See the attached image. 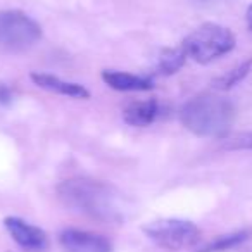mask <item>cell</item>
I'll list each match as a JSON object with an SVG mask.
<instances>
[{
  "label": "cell",
  "instance_id": "cell-15",
  "mask_svg": "<svg viewBox=\"0 0 252 252\" xmlns=\"http://www.w3.org/2000/svg\"><path fill=\"white\" fill-rule=\"evenodd\" d=\"M12 100V92L7 85L0 83V104H9Z\"/></svg>",
  "mask_w": 252,
  "mask_h": 252
},
{
  "label": "cell",
  "instance_id": "cell-4",
  "mask_svg": "<svg viewBox=\"0 0 252 252\" xmlns=\"http://www.w3.org/2000/svg\"><path fill=\"white\" fill-rule=\"evenodd\" d=\"M42 38V28L26 12L16 9L0 11V47L11 52L32 49Z\"/></svg>",
  "mask_w": 252,
  "mask_h": 252
},
{
  "label": "cell",
  "instance_id": "cell-7",
  "mask_svg": "<svg viewBox=\"0 0 252 252\" xmlns=\"http://www.w3.org/2000/svg\"><path fill=\"white\" fill-rule=\"evenodd\" d=\"M59 244L64 252H112V244L104 235L67 228L61 231Z\"/></svg>",
  "mask_w": 252,
  "mask_h": 252
},
{
  "label": "cell",
  "instance_id": "cell-5",
  "mask_svg": "<svg viewBox=\"0 0 252 252\" xmlns=\"http://www.w3.org/2000/svg\"><path fill=\"white\" fill-rule=\"evenodd\" d=\"M144 233L149 237V240L166 251H183L193 247L200 238V230L197 224L178 218L151 221L144 226Z\"/></svg>",
  "mask_w": 252,
  "mask_h": 252
},
{
  "label": "cell",
  "instance_id": "cell-16",
  "mask_svg": "<svg viewBox=\"0 0 252 252\" xmlns=\"http://www.w3.org/2000/svg\"><path fill=\"white\" fill-rule=\"evenodd\" d=\"M245 19H247V25H249V28H251V32H252V4L247 7V12H245Z\"/></svg>",
  "mask_w": 252,
  "mask_h": 252
},
{
  "label": "cell",
  "instance_id": "cell-14",
  "mask_svg": "<svg viewBox=\"0 0 252 252\" xmlns=\"http://www.w3.org/2000/svg\"><path fill=\"white\" fill-rule=\"evenodd\" d=\"M220 149L223 151H252V131L228 133L220 138Z\"/></svg>",
  "mask_w": 252,
  "mask_h": 252
},
{
  "label": "cell",
  "instance_id": "cell-11",
  "mask_svg": "<svg viewBox=\"0 0 252 252\" xmlns=\"http://www.w3.org/2000/svg\"><path fill=\"white\" fill-rule=\"evenodd\" d=\"M251 69H252V57H249V59L238 63L235 67L228 69L226 73H223L221 76L214 78L213 87L216 88V90H221V92L230 90V88H233L235 85L240 83V81L244 80L249 73H251Z\"/></svg>",
  "mask_w": 252,
  "mask_h": 252
},
{
  "label": "cell",
  "instance_id": "cell-2",
  "mask_svg": "<svg viewBox=\"0 0 252 252\" xmlns=\"http://www.w3.org/2000/svg\"><path fill=\"white\" fill-rule=\"evenodd\" d=\"M180 121L197 137L223 138L230 133L235 121V105L220 95H197L183 104Z\"/></svg>",
  "mask_w": 252,
  "mask_h": 252
},
{
  "label": "cell",
  "instance_id": "cell-13",
  "mask_svg": "<svg viewBox=\"0 0 252 252\" xmlns=\"http://www.w3.org/2000/svg\"><path fill=\"white\" fill-rule=\"evenodd\" d=\"M247 240V233L245 231H237V233H230V235H221L216 240H213L211 244H207L206 247L200 252H223V251H230V249L237 247V245L244 244Z\"/></svg>",
  "mask_w": 252,
  "mask_h": 252
},
{
  "label": "cell",
  "instance_id": "cell-1",
  "mask_svg": "<svg viewBox=\"0 0 252 252\" xmlns=\"http://www.w3.org/2000/svg\"><path fill=\"white\" fill-rule=\"evenodd\" d=\"M118 195L114 187L98 180L69 178L57 187V197L67 209L98 221H118L121 218Z\"/></svg>",
  "mask_w": 252,
  "mask_h": 252
},
{
  "label": "cell",
  "instance_id": "cell-6",
  "mask_svg": "<svg viewBox=\"0 0 252 252\" xmlns=\"http://www.w3.org/2000/svg\"><path fill=\"white\" fill-rule=\"evenodd\" d=\"M4 226L12 240L25 251L45 252L49 249V237L42 228L28 223L18 216H9L4 220Z\"/></svg>",
  "mask_w": 252,
  "mask_h": 252
},
{
  "label": "cell",
  "instance_id": "cell-8",
  "mask_svg": "<svg viewBox=\"0 0 252 252\" xmlns=\"http://www.w3.org/2000/svg\"><path fill=\"white\" fill-rule=\"evenodd\" d=\"M32 80L36 87L43 88L47 92H52L57 95H64V97L71 98H88L90 92L80 83H73V81H66L59 76L47 73H32Z\"/></svg>",
  "mask_w": 252,
  "mask_h": 252
},
{
  "label": "cell",
  "instance_id": "cell-12",
  "mask_svg": "<svg viewBox=\"0 0 252 252\" xmlns=\"http://www.w3.org/2000/svg\"><path fill=\"white\" fill-rule=\"evenodd\" d=\"M187 57L189 56H187V52L183 50V47H180V49H164L158 61L159 73L175 74L176 71H180L183 67Z\"/></svg>",
  "mask_w": 252,
  "mask_h": 252
},
{
  "label": "cell",
  "instance_id": "cell-9",
  "mask_svg": "<svg viewBox=\"0 0 252 252\" xmlns=\"http://www.w3.org/2000/svg\"><path fill=\"white\" fill-rule=\"evenodd\" d=\"M102 81L109 88L118 92H147L154 88V83L149 78L137 76V74L125 73V71H116V69L102 71Z\"/></svg>",
  "mask_w": 252,
  "mask_h": 252
},
{
  "label": "cell",
  "instance_id": "cell-3",
  "mask_svg": "<svg viewBox=\"0 0 252 252\" xmlns=\"http://www.w3.org/2000/svg\"><path fill=\"white\" fill-rule=\"evenodd\" d=\"M182 47L195 63L209 64L235 49V36L224 26L204 23L183 40Z\"/></svg>",
  "mask_w": 252,
  "mask_h": 252
},
{
  "label": "cell",
  "instance_id": "cell-10",
  "mask_svg": "<svg viewBox=\"0 0 252 252\" xmlns=\"http://www.w3.org/2000/svg\"><path fill=\"white\" fill-rule=\"evenodd\" d=\"M159 116V104L154 98L149 100H140L133 102L123 112V119L126 125L135 126V128H147L156 121V118Z\"/></svg>",
  "mask_w": 252,
  "mask_h": 252
}]
</instances>
